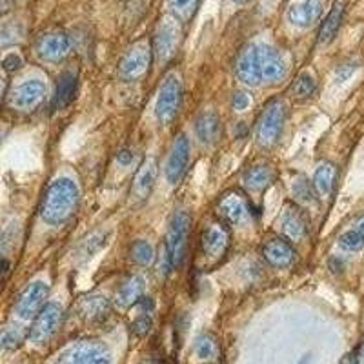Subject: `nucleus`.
I'll use <instances>...</instances> for the list:
<instances>
[{
  "instance_id": "nucleus-1",
  "label": "nucleus",
  "mask_w": 364,
  "mask_h": 364,
  "mask_svg": "<svg viewBox=\"0 0 364 364\" xmlns=\"http://www.w3.org/2000/svg\"><path fill=\"white\" fill-rule=\"evenodd\" d=\"M79 206V188L70 178H57L48 186L42 199L41 215L51 226L64 224Z\"/></svg>"
},
{
  "instance_id": "nucleus-2",
  "label": "nucleus",
  "mask_w": 364,
  "mask_h": 364,
  "mask_svg": "<svg viewBox=\"0 0 364 364\" xmlns=\"http://www.w3.org/2000/svg\"><path fill=\"white\" fill-rule=\"evenodd\" d=\"M286 120V106L281 99H273L266 104L261 117L257 120V142L262 148L277 144Z\"/></svg>"
},
{
  "instance_id": "nucleus-3",
  "label": "nucleus",
  "mask_w": 364,
  "mask_h": 364,
  "mask_svg": "<svg viewBox=\"0 0 364 364\" xmlns=\"http://www.w3.org/2000/svg\"><path fill=\"white\" fill-rule=\"evenodd\" d=\"M190 215L186 211H175L171 215L170 224H168V232H166V250L171 257V264L173 268L184 262V257H186V245H188V233H190Z\"/></svg>"
},
{
  "instance_id": "nucleus-4",
  "label": "nucleus",
  "mask_w": 364,
  "mask_h": 364,
  "mask_svg": "<svg viewBox=\"0 0 364 364\" xmlns=\"http://www.w3.org/2000/svg\"><path fill=\"white\" fill-rule=\"evenodd\" d=\"M55 364H112V352L99 341H82L60 353Z\"/></svg>"
},
{
  "instance_id": "nucleus-5",
  "label": "nucleus",
  "mask_w": 364,
  "mask_h": 364,
  "mask_svg": "<svg viewBox=\"0 0 364 364\" xmlns=\"http://www.w3.org/2000/svg\"><path fill=\"white\" fill-rule=\"evenodd\" d=\"M63 306L57 304V302H48L38 315L35 317V323L29 330L28 337L31 343L35 344H46L50 343L51 337L57 333V330L60 328L63 323Z\"/></svg>"
},
{
  "instance_id": "nucleus-6",
  "label": "nucleus",
  "mask_w": 364,
  "mask_h": 364,
  "mask_svg": "<svg viewBox=\"0 0 364 364\" xmlns=\"http://www.w3.org/2000/svg\"><path fill=\"white\" fill-rule=\"evenodd\" d=\"M182 100V84L175 73H170L162 82L161 90H159L157 106H155V113L157 119L162 124H168L170 120L175 119L178 108H181Z\"/></svg>"
},
{
  "instance_id": "nucleus-7",
  "label": "nucleus",
  "mask_w": 364,
  "mask_h": 364,
  "mask_svg": "<svg viewBox=\"0 0 364 364\" xmlns=\"http://www.w3.org/2000/svg\"><path fill=\"white\" fill-rule=\"evenodd\" d=\"M178 42H181V26H178V18H162L154 38L155 60L161 64L168 63V60L175 55Z\"/></svg>"
},
{
  "instance_id": "nucleus-8",
  "label": "nucleus",
  "mask_w": 364,
  "mask_h": 364,
  "mask_svg": "<svg viewBox=\"0 0 364 364\" xmlns=\"http://www.w3.org/2000/svg\"><path fill=\"white\" fill-rule=\"evenodd\" d=\"M154 50L146 44H135L119 63V77L122 80H136L148 73Z\"/></svg>"
},
{
  "instance_id": "nucleus-9",
  "label": "nucleus",
  "mask_w": 364,
  "mask_h": 364,
  "mask_svg": "<svg viewBox=\"0 0 364 364\" xmlns=\"http://www.w3.org/2000/svg\"><path fill=\"white\" fill-rule=\"evenodd\" d=\"M217 215L220 217L223 223L230 224V226H239L250 215L248 200L239 191H228L220 197L219 204H217Z\"/></svg>"
},
{
  "instance_id": "nucleus-10",
  "label": "nucleus",
  "mask_w": 364,
  "mask_h": 364,
  "mask_svg": "<svg viewBox=\"0 0 364 364\" xmlns=\"http://www.w3.org/2000/svg\"><path fill=\"white\" fill-rule=\"evenodd\" d=\"M235 75L237 79L245 82L246 86H259L262 82L257 44H248L239 51L235 58Z\"/></svg>"
},
{
  "instance_id": "nucleus-11",
  "label": "nucleus",
  "mask_w": 364,
  "mask_h": 364,
  "mask_svg": "<svg viewBox=\"0 0 364 364\" xmlns=\"http://www.w3.org/2000/svg\"><path fill=\"white\" fill-rule=\"evenodd\" d=\"M71 42L64 33H46L37 41L35 51L46 63H60L70 55Z\"/></svg>"
},
{
  "instance_id": "nucleus-12",
  "label": "nucleus",
  "mask_w": 364,
  "mask_h": 364,
  "mask_svg": "<svg viewBox=\"0 0 364 364\" xmlns=\"http://www.w3.org/2000/svg\"><path fill=\"white\" fill-rule=\"evenodd\" d=\"M257 55H259V66H261L262 82H279L284 79L286 64L281 53L268 44H257Z\"/></svg>"
},
{
  "instance_id": "nucleus-13",
  "label": "nucleus",
  "mask_w": 364,
  "mask_h": 364,
  "mask_svg": "<svg viewBox=\"0 0 364 364\" xmlns=\"http://www.w3.org/2000/svg\"><path fill=\"white\" fill-rule=\"evenodd\" d=\"M46 297H48V284L41 281L33 282L21 294L17 304H15V311L21 318L35 317L46 306Z\"/></svg>"
},
{
  "instance_id": "nucleus-14",
  "label": "nucleus",
  "mask_w": 364,
  "mask_h": 364,
  "mask_svg": "<svg viewBox=\"0 0 364 364\" xmlns=\"http://www.w3.org/2000/svg\"><path fill=\"white\" fill-rule=\"evenodd\" d=\"M188 162H190V141L184 133L175 139L173 148H171V154L166 162V178L171 184H177L181 181V177L184 175L188 168Z\"/></svg>"
},
{
  "instance_id": "nucleus-15",
  "label": "nucleus",
  "mask_w": 364,
  "mask_h": 364,
  "mask_svg": "<svg viewBox=\"0 0 364 364\" xmlns=\"http://www.w3.org/2000/svg\"><path fill=\"white\" fill-rule=\"evenodd\" d=\"M324 11L323 0H299L286 11V18L291 26L297 28H310L321 18Z\"/></svg>"
},
{
  "instance_id": "nucleus-16",
  "label": "nucleus",
  "mask_w": 364,
  "mask_h": 364,
  "mask_svg": "<svg viewBox=\"0 0 364 364\" xmlns=\"http://www.w3.org/2000/svg\"><path fill=\"white\" fill-rule=\"evenodd\" d=\"M262 257L268 264H272L273 268H291L297 261V253L291 248L290 242L279 239V237H272L264 242L262 246Z\"/></svg>"
},
{
  "instance_id": "nucleus-17",
  "label": "nucleus",
  "mask_w": 364,
  "mask_h": 364,
  "mask_svg": "<svg viewBox=\"0 0 364 364\" xmlns=\"http://www.w3.org/2000/svg\"><path fill=\"white\" fill-rule=\"evenodd\" d=\"M228 245H230V235L223 223H211L200 237L203 253L213 261L220 259L226 253Z\"/></svg>"
},
{
  "instance_id": "nucleus-18",
  "label": "nucleus",
  "mask_w": 364,
  "mask_h": 364,
  "mask_svg": "<svg viewBox=\"0 0 364 364\" xmlns=\"http://www.w3.org/2000/svg\"><path fill=\"white\" fill-rule=\"evenodd\" d=\"M46 97V84L41 82L37 79L26 80L21 86L15 87L11 95L13 106H17L18 109H24V112H29V109L37 108L38 104L44 100Z\"/></svg>"
},
{
  "instance_id": "nucleus-19",
  "label": "nucleus",
  "mask_w": 364,
  "mask_h": 364,
  "mask_svg": "<svg viewBox=\"0 0 364 364\" xmlns=\"http://www.w3.org/2000/svg\"><path fill=\"white\" fill-rule=\"evenodd\" d=\"M159 175V164L154 157L146 159L141 164L139 171L135 175V181H133L132 186V195L133 199L144 200L148 199V195L151 193L155 186V181H157Z\"/></svg>"
},
{
  "instance_id": "nucleus-20",
  "label": "nucleus",
  "mask_w": 364,
  "mask_h": 364,
  "mask_svg": "<svg viewBox=\"0 0 364 364\" xmlns=\"http://www.w3.org/2000/svg\"><path fill=\"white\" fill-rule=\"evenodd\" d=\"M281 230L291 242H301L306 235V219L299 208L286 206L281 215Z\"/></svg>"
},
{
  "instance_id": "nucleus-21",
  "label": "nucleus",
  "mask_w": 364,
  "mask_h": 364,
  "mask_svg": "<svg viewBox=\"0 0 364 364\" xmlns=\"http://www.w3.org/2000/svg\"><path fill=\"white\" fill-rule=\"evenodd\" d=\"M220 132H223V126H220V119L217 113H200L199 119L195 120V133L204 146H213L215 142H219Z\"/></svg>"
},
{
  "instance_id": "nucleus-22",
  "label": "nucleus",
  "mask_w": 364,
  "mask_h": 364,
  "mask_svg": "<svg viewBox=\"0 0 364 364\" xmlns=\"http://www.w3.org/2000/svg\"><path fill=\"white\" fill-rule=\"evenodd\" d=\"M79 315L87 321V323H100L104 318L108 317L112 306L109 301L104 295H91V297H84L79 302Z\"/></svg>"
},
{
  "instance_id": "nucleus-23",
  "label": "nucleus",
  "mask_w": 364,
  "mask_h": 364,
  "mask_svg": "<svg viewBox=\"0 0 364 364\" xmlns=\"http://www.w3.org/2000/svg\"><path fill=\"white\" fill-rule=\"evenodd\" d=\"M117 304L120 308H132L144 299V281L139 275H132L119 286L115 294Z\"/></svg>"
},
{
  "instance_id": "nucleus-24",
  "label": "nucleus",
  "mask_w": 364,
  "mask_h": 364,
  "mask_svg": "<svg viewBox=\"0 0 364 364\" xmlns=\"http://www.w3.org/2000/svg\"><path fill=\"white\" fill-rule=\"evenodd\" d=\"M75 91H77V75L73 71H64L58 77L57 90H55L53 100H51V109L58 112V109L66 108L68 104L73 100Z\"/></svg>"
},
{
  "instance_id": "nucleus-25",
  "label": "nucleus",
  "mask_w": 364,
  "mask_h": 364,
  "mask_svg": "<svg viewBox=\"0 0 364 364\" xmlns=\"http://www.w3.org/2000/svg\"><path fill=\"white\" fill-rule=\"evenodd\" d=\"M242 182L252 191H264L273 182V170L266 164H253L242 175Z\"/></svg>"
},
{
  "instance_id": "nucleus-26",
  "label": "nucleus",
  "mask_w": 364,
  "mask_h": 364,
  "mask_svg": "<svg viewBox=\"0 0 364 364\" xmlns=\"http://www.w3.org/2000/svg\"><path fill=\"white\" fill-rule=\"evenodd\" d=\"M337 177V168L331 162H321L314 173V188L318 197H328L333 190Z\"/></svg>"
},
{
  "instance_id": "nucleus-27",
  "label": "nucleus",
  "mask_w": 364,
  "mask_h": 364,
  "mask_svg": "<svg viewBox=\"0 0 364 364\" xmlns=\"http://www.w3.org/2000/svg\"><path fill=\"white\" fill-rule=\"evenodd\" d=\"M343 15H344L343 2H337V4L331 8V11L328 13V17L324 18L321 29H318V44L326 46V44H330L333 38H336L337 31H339V28H341Z\"/></svg>"
},
{
  "instance_id": "nucleus-28",
  "label": "nucleus",
  "mask_w": 364,
  "mask_h": 364,
  "mask_svg": "<svg viewBox=\"0 0 364 364\" xmlns=\"http://www.w3.org/2000/svg\"><path fill=\"white\" fill-rule=\"evenodd\" d=\"M129 255H132V261L139 266H149V264H154L155 261L154 246L149 245L148 240L144 239H139L133 242Z\"/></svg>"
},
{
  "instance_id": "nucleus-29",
  "label": "nucleus",
  "mask_w": 364,
  "mask_h": 364,
  "mask_svg": "<svg viewBox=\"0 0 364 364\" xmlns=\"http://www.w3.org/2000/svg\"><path fill=\"white\" fill-rule=\"evenodd\" d=\"M195 353L204 360L215 359L217 353H219L215 337L210 336V333H203V336L197 337V341H195Z\"/></svg>"
},
{
  "instance_id": "nucleus-30",
  "label": "nucleus",
  "mask_w": 364,
  "mask_h": 364,
  "mask_svg": "<svg viewBox=\"0 0 364 364\" xmlns=\"http://www.w3.org/2000/svg\"><path fill=\"white\" fill-rule=\"evenodd\" d=\"M200 0H168V8L178 21H190Z\"/></svg>"
},
{
  "instance_id": "nucleus-31",
  "label": "nucleus",
  "mask_w": 364,
  "mask_h": 364,
  "mask_svg": "<svg viewBox=\"0 0 364 364\" xmlns=\"http://www.w3.org/2000/svg\"><path fill=\"white\" fill-rule=\"evenodd\" d=\"M291 193H294L295 199L302 204H311L315 200V188L314 182L308 181L306 177H299L297 181L294 182V186H291Z\"/></svg>"
},
{
  "instance_id": "nucleus-32",
  "label": "nucleus",
  "mask_w": 364,
  "mask_h": 364,
  "mask_svg": "<svg viewBox=\"0 0 364 364\" xmlns=\"http://www.w3.org/2000/svg\"><path fill=\"white\" fill-rule=\"evenodd\" d=\"M106 239H108V233L106 232H97L93 233V235H90L86 240H84L82 245H80L79 255L82 257V259L91 257L93 253H97L104 245H106Z\"/></svg>"
},
{
  "instance_id": "nucleus-33",
  "label": "nucleus",
  "mask_w": 364,
  "mask_h": 364,
  "mask_svg": "<svg viewBox=\"0 0 364 364\" xmlns=\"http://www.w3.org/2000/svg\"><path fill=\"white\" fill-rule=\"evenodd\" d=\"M339 245L346 252H360L364 248V235L360 232H357L355 228H352V230H346L344 233H341Z\"/></svg>"
},
{
  "instance_id": "nucleus-34",
  "label": "nucleus",
  "mask_w": 364,
  "mask_h": 364,
  "mask_svg": "<svg viewBox=\"0 0 364 364\" xmlns=\"http://www.w3.org/2000/svg\"><path fill=\"white\" fill-rule=\"evenodd\" d=\"M314 91H315V80L314 77L308 73L299 75L297 80H295L294 86H291V93H294L297 99H308L310 95H314Z\"/></svg>"
},
{
  "instance_id": "nucleus-35",
  "label": "nucleus",
  "mask_w": 364,
  "mask_h": 364,
  "mask_svg": "<svg viewBox=\"0 0 364 364\" xmlns=\"http://www.w3.org/2000/svg\"><path fill=\"white\" fill-rule=\"evenodd\" d=\"M24 343V331L21 326H8L2 331V348L4 350H15Z\"/></svg>"
},
{
  "instance_id": "nucleus-36",
  "label": "nucleus",
  "mask_w": 364,
  "mask_h": 364,
  "mask_svg": "<svg viewBox=\"0 0 364 364\" xmlns=\"http://www.w3.org/2000/svg\"><path fill=\"white\" fill-rule=\"evenodd\" d=\"M151 324H154V321H151V315L149 314H142L133 321L132 324V331L135 333L136 337H144L148 336L149 330H151Z\"/></svg>"
},
{
  "instance_id": "nucleus-37",
  "label": "nucleus",
  "mask_w": 364,
  "mask_h": 364,
  "mask_svg": "<svg viewBox=\"0 0 364 364\" xmlns=\"http://www.w3.org/2000/svg\"><path fill=\"white\" fill-rule=\"evenodd\" d=\"M250 102H252V99L245 91H237L235 95H233V109H237V112H242V109L248 108Z\"/></svg>"
},
{
  "instance_id": "nucleus-38",
  "label": "nucleus",
  "mask_w": 364,
  "mask_h": 364,
  "mask_svg": "<svg viewBox=\"0 0 364 364\" xmlns=\"http://www.w3.org/2000/svg\"><path fill=\"white\" fill-rule=\"evenodd\" d=\"M2 66H4L6 71H17V70H21V66H22L21 55H17V53L6 55Z\"/></svg>"
},
{
  "instance_id": "nucleus-39",
  "label": "nucleus",
  "mask_w": 364,
  "mask_h": 364,
  "mask_svg": "<svg viewBox=\"0 0 364 364\" xmlns=\"http://www.w3.org/2000/svg\"><path fill=\"white\" fill-rule=\"evenodd\" d=\"M348 66H350V64H344V66L337 68V79H339V80H348V79H350V77H352V73L357 70V66H355V64H353L352 68H348Z\"/></svg>"
},
{
  "instance_id": "nucleus-40",
  "label": "nucleus",
  "mask_w": 364,
  "mask_h": 364,
  "mask_svg": "<svg viewBox=\"0 0 364 364\" xmlns=\"http://www.w3.org/2000/svg\"><path fill=\"white\" fill-rule=\"evenodd\" d=\"M117 161H119L122 166H128L129 162L133 161V151H129V149H122L120 154H117Z\"/></svg>"
},
{
  "instance_id": "nucleus-41",
  "label": "nucleus",
  "mask_w": 364,
  "mask_h": 364,
  "mask_svg": "<svg viewBox=\"0 0 364 364\" xmlns=\"http://www.w3.org/2000/svg\"><path fill=\"white\" fill-rule=\"evenodd\" d=\"M330 269L333 273H341L344 269V261L339 257H331L330 259Z\"/></svg>"
},
{
  "instance_id": "nucleus-42",
  "label": "nucleus",
  "mask_w": 364,
  "mask_h": 364,
  "mask_svg": "<svg viewBox=\"0 0 364 364\" xmlns=\"http://www.w3.org/2000/svg\"><path fill=\"white\" fill-rule=\"evenodd\" d=\"M355 364H364V341H363V343H360V346L357 348Z\"/></svg>"
},
{
  "instance_id": "nucleus-43",
  "label": "nucleus",
  "mask_w": 364,
  "mask_h": 364,
  "mask_svg": "<svg viewBox=\"0 0 364 364\" xmlns=\"http://www.w3.org/2000/svg\"><path fill=\"white\" fill-rule=\"evenodd\" d=\"M353 228H355L357 232H360L364 235V215H360L359 219L355 220V224H353Z\"/></svg>"
},
{
  "instance_id": "nucleus-44",
  "label": "nucleus",
  "mask_w": 364,
  "mask_h": 364,
  "mask_svg": "<svg viewBox=\"0 0 364 364\" xmlns=\"http://www.w3.org/2000/svg\"><path fill=\"white\" fill-rule=\"evenodd\" d=\"M341 364H355V353H350V355L344 357Z\"/></svg>"
},
{
  "instance_id": "nucleus-45",
  "label": "nucleus",
  "mask_w": 364,
  "mask_h": 364,
  "mask_svg": "<svg viewBox=\"0 0 364 364\" xmlns=\"http://www.w3.org/2000/svg\"><path fill=\"white\" fill-rule=\"evenodd\" d=\"M8 272H9V264H8V261H4V269H2V273H4V279L8 277Z\"/></svg>"
},
{
  "instance_id": "nucleus-46",
  "label": "nucleus",
  "mask_w": 364,
  "mask_h": 364,
  "mask_svg": "<svg viewBox=\"0 0 364 364\" xmlns=\"http://www.w3.org/2000/svg\"><path fill=\"white\" fill-rule=\"evenodd\" d=\"M233 2H237V4H246V2H250V0H233Z\"/></svg>"
}]
</instances>
